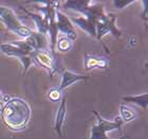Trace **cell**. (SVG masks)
Instances as JSON below:
<instances>
[{
	"label": "cell",
	"instance_id": "obj_1",
	"mask_svg": "<svg viewBox=\"0 0 148 139\" xmlns=\"http://www.w3.org/2000/svg\"><path fill=\"white\" fill-rule=\"evenodd\" d=\"M1 119L13 132L25 130L31 119V107L21 98H11L1 109Z\"/></svg>",
	"mask_w": 148,
	"mask_h": 139
},
{
	"label": "cell",
	"instance_id": "obj_2",
	"mask_svg": "<svg viewBox=\"0 0 148 139\" xmlns=\"http://www.w3.org/2000/svg\"><path fill=\"white\" fill-rule=\"evenodd\" d=\"M64 9L72 10L80 13L90 20L96 22L106 15L104 11V6L97 1L91 0H68L64 2Z\"/></svg>",
	"mask_w": 148,
	"mask_h": 139
},
{
	"label": "cell",
	"instance_id": "obj_3",
	"mask_svg": "<svg viewBox=\"0 0 148 139\" xmlns=\"http://www.w3.org/2000/svg\"><path fill=\"white\" fill-rule=\"evenodd\" d=\"M0 20L6 29L22 38H28L33 33V30L25 26L17 17L14 10L9 6H0Z\"/></svg>",
	"mask_w": 148,
	"mask_h": 139
},
{
	"label": "cell",
	"instance_id": "obj_4",
	"mask_svg": "<svg viewBox=\"0 0 148 139\" xmlns=\"http://www.w3.org/2000/svg\"><path fill=\"white\" fill-rule=\"evenodd\" d=\"M96 118V123L93 124L90 131L89 139H110L107 135V133L112 132V131H119L121 132V127H122V120L120 117L114 119L113 121L105 120L104 118L99 115V111H92Z\"/></svg>",
	"mask_w": 148,
	"mask_h": 139
},
{
	"label": "cell",
	"instance_id": "obj_5",
	"mask_svg": "<svg viewBox=\"0 0 148 139\" xmlns=\"http://www.w3.org/2000/svg\"><path fill=\"white\" fill-rule=\"evenodd\" d=\"M31 59L32 62L35 63V65L48 71L51 79L56 72H58L56 55L49 50H34L31 53Z\"/></svg>",
	"mask_w": 148,
	"mask_h": 139
},
{
	"label": "cell",
	"instance_id": "obj_6",
	"mask_svg": "<svg viewBox=\"0 0 148 139\" xmlns=\"http://www.w3.org/2000/svg\"><path fill=\"white\" fill-rule=\"evenodd\" d=\"M115 21H116V15L112 13H108L102 19H99L95 25L96 39L101 41L103 37L107 34H111L112 36L117 37V38L122 36V31L116 28Z\"/></svg>",
	"mask_w": 148,
	"mask_h": 139
},
{
	"label": "cell",
	"instance_id": "obj_7",
	"mask_svg": "<svg viewBox=\"0 0 148 139\" xmlns=\"http://www.w3.org/2000/svg\"><path fill=\"white\" fill-rule=\"evenodd\" d=\"M1 52L8 56H14L16 59H20L22 56H30L34 51L29 46L25 40H19L15 43H4L0 45Z\"/></svg>",
	"mask_w": 148,
	"mask_h": 139
},
{
	"label": "cell",
	"instance_id": "obj_8",
	"mask_svg": "<svg viewBox=\"0 0 148 139\" xmlns=\"http://www.w3.org/2000/svg\"><path fill=\"white\" fill-rule=\"evenodd\" d=\"M55 18H56V25H57L58 32L64 33L66 35V37L69 38L70 40H72V41H74V40L76 39L77 33L68 16H66L64 13L60 12L59 10H57L56 11Z\"/></svg>",
	"mask_w": 148,
	"mask_h": 139
},
{
	"label": "cell",
	"instance_id": "obj_9",
	"mask_svg": "<svg viewBox=\"0 0 148 139\" xmlns=\"http://www.w3.org/2000/svg\"><path fill=\"white\" fill-rule=\"evenodd\" d=\"M19 9L21 10L25 15L29 16V17L34 21V24L36 25V28H37V33L42 34V35L48 34L49 21H48L41 14H39V13H33V12H31V11H28V10L25 9V8H22V6H19Z\"/></svg>",
	"mask_w": 148,
	"mask_h": 139
},
{
	"label": "cell",
	"instance_id": "obj_10",
	"mask_svg": "<svg viewBox=\"0 0 148 139\" xmlns=\"http://www.w3.org/2000/svg\"><path fill=\"white\" fill-rule=\"evenodd\" d=\"M89 75H84V74L79 73H74L70 70H64L62 73V81H60V84L58 86V89L60 91H62L64 89L68 88L70 85L76 83L78 81H83L89 79Z\"/></svg>",
	"mask_w": 148,
	"mask_h": 139
},
{
	"label": "cell",
	"instance_id": "obj_11",
	"mask_svg": "<svg viewBox=\"0 0 148 139\" xmlns=\"http://www.w3.org/2000/svg\"><path fill=\"white\" fill-rule=\"evenodd\" d=\"M72 22V25L77 26L79 29H82L83 31L92 37L96 36V30H95V22L90 20L89 18H87L85 16H78V17H73L70 19Z\"/></svg>",
	"mask_w": 148,
	"mask_h": 139
},
{
	"label": "cell",
	"instance_id": "obj_12",
	"mask_svg": "<svg viewBox=\"0 0 148 139\" xmlns=\"http://www.w3.org/2000/svg\"><path fill=\"white\" fill-rule=\"evenodd\" d=\"M84 65H85L86 70H92V69L95 68L107 69L109 66V63L105 57H97L95 55H90L88 53H85Z\"/></svg>",
	"mask_w": 148,
	"mask_h": 139
},
{
	"label": "cell",
	"instance_id": "obj_13",
	"mask_svg": "<svg viewBox=\"0 0 148 139\" xmlns=\"http://www.w3.org/2000/svg\"><path fill=\"white\" fill-rule=\"evenodd\" d=\"M25 40L33 50H48L47 35L39 34V33L33 31V33Z\"/></svg>",
	"mask_w": 148,
	"mask_h": 139
},
{
	"label": "cell",
	"instance_id": "obj_14",
	"mask_svg": "<svg viewBox=\"0 0 148 139\" xmlns=\"http://www.w3.org/2000/svg\"><path fill=\"white\" fill-rule=\"evenodd\" d=\"M66 113H67V101H66V97H62L58 109L56 111L55 122H54V129H55L56 133L59 137L62 136V125H64V122H65Z\"/></svg>",
	"mask_w": 148,
	"mask_h": 139
},
{
	"label": "cell",
	"instance_id": "obj_15",
	"mask_svg": "<svg viewBox=\"0 0 148 139\" xmlns=\"http://www.w3.org/2000/svg\"><path fill=\"white\" fill-rule=\"evenodd\" d=\"M136 118V111H133L132 108H130L129 106L125 105L124 103L120 105V119L122 120V122H131Z\"/></svg>",
	"mask_w": 148,
	"mask_h": 139
},
{
	"label": "cell",
	"instance_id": "obj_16",
	"mask_svg": "<svg viewBox=\"0 0 148 139\" xmlns=\"http://www.w3.org/2000/svg\"><path fill=\"white\" fill-rule=\"evenodd\" d=\"M123 101L125 102H130V103H134V104L139 105L144 109H147V105H148V93H144L142 95H139V96H129V97H124Z\"/></svg>",
	"mask_w": 148,
	"mask_h": 139
},
{
	"label": "cell",
	"instance_id": "obj_17",
	"mask_svg": "<svg viewBox=\"0 0 148 139\" xmlns=\"http://www.w3.org/2000/svg\"><path fill=\"white\" fill-rule=\"evenodd\" d=\"M72 47H73L72 40H70L69 38H67V37L59 38V39L57 40V43H56V48H57L59 51H62V52H68V51H70V50L72 49Z\"/></svg>",
	"mask_w": 148,
	"mask_h": 139
},
{
	"label": "cell",
	"instance_id": "obj_18",
	"mask_svg": "<svg viewBox=\"0 0 148 139\" xmlns=\"http://www.w3.org/2000/svg\"><path fill=\"white\" fill-rule=\"evenodd\" d=\"M48 98L52 102H57L62 98V91L58 88H52V89H50L49 93H48Z\"/></svg>",
	"mask_w": 148,
	"mask_h": 139
},
{
	"label": "cell",
	"instance_id": "obj_19",
	"mask_svg": "<svg viewBox=\"0 0 148 139\" xmlns=\"http://www.w3.org/2000/svg\"><path fill=\"white\" fill-rule=\"evenodd\" d=\"M19 61H20V63L22 64V67H23V73H25L27 71H28V69L30 68V66L32 65V59H31V55L30 56H22V57H20L19 59Z\"/></svg>",
	"mask_w": 148,
	"mask_h": 139
},
{
	"label": "cell",
	"instance_id": "obj_20",
	"mask_svg": "<svg viewBox=\"0 0 148 139\" xmlns=\"http://www.w3.org/2000/svg\"><path fill=\"white\" fill-rule=\"evenodd\" d=\"M136 1L133 0H130V1H125V0H115L113 1V4L116 9H123V8H126L127 6H129L131 3H134Z\"/></svg>",
	"mask_w": 148,
	"mask_h": 139
},
{
	"label": "cell",
	"instance_id": "obj_21",
	"mask_svg": "<svg viewBox=\"0 0 148 139\" xmlns=\"http://www.w3.org/2000/svg\"><path fill=\"white\" fill-rule=\"evenodd\" d=\"M142 3L144 4V13L142 14L143 16V18L145 19V20H147V12H148V9H147V6H148V1L147 0H144V1H142Z\"/></svg>",
	"mask_w": 148,
	"mask_h": 139
},
{
	"label": "cell",
	"instance_id": "obj_22",
	"mask_svg": "<svg viewBox=\"0 0 148 139\" xmlns=\"http://www.w3.org/2000/svg\"><path fill=\"white\" fill-rule=\"evenodd\" d=\"M120 139H130L129 137H122V138H120Z\"/></svg>",
	"mask_w": 148,
	"mask_h": 139
},
{
	"label": "cell",
	"instance_id": "obj_23",
	"mask_svg": "<svg viewBox=\"0 0 148 139\" xmlns=\"http://www.w3.org/2000/svg\"><path fill=\"white\" fill-rule=\"evenodd\" d=\"M2 95H3V93H1V89H0V100H1V97H2Z\"/></svg>",
	"mask_w": 148,
	"mask_h": 139
}]
</instances>
